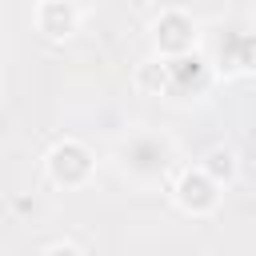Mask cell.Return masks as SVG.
Here are the masks:
<instances>
[{
    "label": "cell",
    "instance_id": "obj_1",
    "mask_svg": "<svg viewBox=\"0 0 256 256\" xmlns=\"http://www.w3.org/2000/svg\"><path fill=\"white\" fill-rule=\"evenodd\" d=\"M116 168L124 180H132L140 188L164 184L168 172L176 168V144L156 128H136L116 144Z\"/></svg>",
    "mask_w": 256,
    "mask_h": 256
},
{
    "label": "cell",
    "instance_id": "obj_2",
    "mask_svg": "<svg viewBox=\"0 0 256 256\" xmlns=\"http://www.w3.org/2000/svg\"><path fill=\"white\" fill-rule=\"evenodd\" d=\"M212 76H244L252 68V32L248 24H220L212 32V52L204 56Z\"/></svg>",
    "mask_w": 256,
    "mask_h": 256
},
{
    "label": "cell",
    "instance_id": "obj_3",
    "mask_svg": "<svg viewBox=\"0 0 256 256\" xmlns=\"http://www.w3.org/2000/svg\"><path fill=\"white\" fill-rule=\"evenodd\" d=\"M164 64V96L176 100H196L212 88V68L200 52H180V56H160Z\"/></svg>",
    "mask_w": 256,
    "mask_h": 256
},
{
    "label": "cell",
    "instance_id": "obj_4",
    "mask_svg": "<svg viewBox=\"0 0 256 256\" xmlns=\"http://www.w3.org/2000/svg\"><path fill=\"white\" fill-rule=\"evenodd\" d=\"M44 168H48V180L56 188H84L92 180V172H96V156L80 140H60V144L48 148Z\"/></svg>",
    "mask_w": 256,
    "mask_h": 256
},
{
    "label": "cell",
    "instance_id": "obj_5",
    "mask_svg": "<svg viewBox=\"0 0 256 256\" xmlns=\"http://www.w3.org/2000/svg\"><path fill=\"white\" fill-rule=\"evenodd\" d=\"M220 196H224V188L196 164V168H184L180 176H176V184H172V200H176V208L180 212H188V216H212L216 208H220Z\"/></svg>",
    "mask_w": 256,
    "mask_h": 256
},
{
    "label": "cell",
    "instance_id": "obj_6",
    "mask_svg": "<svg viewBox=\"0 0 256 256\" xmlns=\"http://www.w3.org/2000/svg\"><path fill=\"white\" fill-rule=\"evenodd\" d=\"M152 44L160 56H180L196 48V20L184 8H164L152 20Z\"/></svg>",
    "mask_w": 256,
    "mask_h": 256
},
{
    "label": "cell",
    "instance_id": "obj_7",
    "mask_svg": "<svg viewBox=\"0 0 256 256\" xmlns=\"http://www.w3.org/2000/svg\"><path fill=\"white\" fill-rule=\"evenodd\" d=\"M80 24V12L60 4V0H40L36 4V28L48 36V40H68Z\"/></svg>",
    "mask_w": 256,
    "mask_h": 256
},
{
    "label": "cell",
    "instance_id": "obj_8",
    "mask_svg": "<svg viewBox=\"0 0 256 256\" xmlns=\"http://www.w3.org/2000/svg\"><path fill=\"white\" fill-rule=\"evenodd\" d=\"M200 168L224 188V184H232L236 180V172H240V164H236V152L232 148H224V144H216V148H208V156L200 160Z\"/></svg>",
    "mask_w": 256,
    "mask_h": 256
},
{
    "label": "cell",
    "instance_id": "obj_9",
    "mask_svg": "<svg viewBox=\"0 0 256 256\" xmlns=\"http://www.w3.org/2000/svg\"><path fill=\"white\" fill-rule=\"evenodd\" d=\"M136 84L144 92H164V64L160 60H144L140 72H136Z\"/></svg>",
    "mask_w": 256,
    "mask_h": 256
},
{
    "label": "cell",
    "instance_id": "obj_10",
    "mask_svg": "<svg viewBox=\"0 0 256 256\" xmlns=\"http://www.w3.org/2000/svg\"><path fill=\"white\" fill-rule=\"evenodd\" d=\"M40 256H84V252H80L76 244H68V240H56V244H48Z\"/></svg>",
    "mask_w": 256,
    "mask_h": 256
},
{
    "label": "cell",
    "instance_id": "obj_11",
    "mask_svg": "<svg viewBox=\"0 0 256 256\" xmlns=\"http://www.w3.org/2000/svg\"><path fill=\"white\" fill-rule=\"evenodd\" d=\"M60 4H68V8H76V12H80V16H84V12H88V8H92V4H96V0H60Z\"/></svg>",
    "mask_w": 256,
    "mask_h": 256
}]
</instances>
